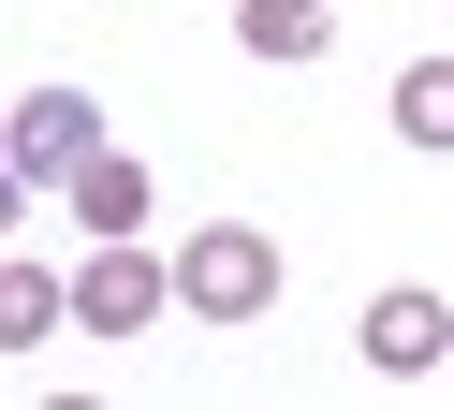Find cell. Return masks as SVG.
<instances>
[{"label": "cell", "instance_id": "cell-3", "mask_svg": "<svg viewBox=\"0 0 454 410\" xmlns=\"http://www.w3.org/2000/svg\"><path fill=\"white\" fill-rule=\"evenodd\" d=\"M0 162H15V191H59L74 162H103V88H15V132H0Z\"/></svg>", "mask_w": 454, "mask_h": 410}, {"label": "cell", "instance_id": "cell-5", "mask_svg": "<svg viewBox=\"0 0 454 410\" xmlns=\"http://www.w3.org/2000/svg\"><path fill=\"white\" fill-rule=\"evenodd\" d=\"M59 220L103 249V234H147V220H161V191H147V162H118V146H103V162H74V176H59Z\"/></svg>", "mask_w": 454, "mask_h": 410}, {"label": "cell", "instance_id": "cell-6", "mask_svg": "<svg viewBox=\"0 0 454 410\" xmlns=\"http://www.w3.org/2000/svg\"><path fill=\"white\" fill-rule=\"evenodd\" d=\"M235 44L278 59V74H308V59L337 44V0H235Z\"/></svg>", "mask_w": 454, "mask_h": 410}, {"label": "cell", "instance_id": "cell-2", "mask_svg": "<svg viewBox=\"0 0 454 410\" xmlns=\"http://www.w3.org/2000/svg\"><path fill=\"white\" fill-rule=\"evenodd\" d=\"M147 322H176V249L103 234V249L74 264V337H147Z\"/></svg>", "mask_w": 454, "mask_h": 410}, {"label": "cell", "instance_id": "cell-8", "mask_svg": "<svg viewBox=\"0 0 454 410\" xmlns=\"http://www.w3.org/2000/svg\"><path fill=\"white\" fill-rule=\"evenodd\" d=\"M59 322H74V293L44 279L30 249H15V264H0V337H15V351H44V337H59Z\"/></svg>", "mask_w": 454, "mask_h": 410}, {"label": "cell", "instance_id": "cell-1", "mask_svg": "<svg viewBox=\"0 0 454 410\" xmlns=\"http://www.w3.org/2000/svg\"><path fill=\"white\" fill-rule=\"evenodd\" d=\"M176 308L220 322V337L264 322V308H278V234H264V220H191V234H176Z\"/></svg>", "mask_w": 454, "mask_h": 410}, {"label": "cell", "instance_id": "cell-7", "mask_svg": "<svg viewBox=\"0 0 454 410\" xmlns=\"http://www.w3.org/2000/svg\"><path fill=\"white\" fill-rule=\"evenodd\" d=\"M395 146L454 162V59H411V74H395Z\"/></svg>", "mask_w": 454, "mask_h": 410}, {"label": "cell", "instance_id": "cell-4", "mask_svg": "<svg viewBox=\"0 0 454 410\" xmlns=\"http://www.w3.org/2000/svg\"><path fill=\"white\" fill-rule=\"evenodd\" d=\"M352 337H366V367H381V381H425V367H454V308H440L425 279L366 293V322H352Z\"/></svg>", "mask_w": 454, "mask_h": 410}]
</instances>
